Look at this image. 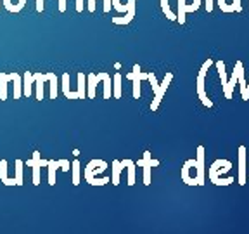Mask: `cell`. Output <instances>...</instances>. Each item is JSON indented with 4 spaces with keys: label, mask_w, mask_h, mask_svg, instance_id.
<instances>
[{
    "label": "cell",
    "mask_w": 249,
    "mask_h": 234,
    "mask_svg": "<svg viewBox=\"0 0 249 234\" xmlns=\"http://www.w3.org/2000/svg\"><path fill=\"white\" fill-rule=\"evenodd\" d=\"M161 9H163L164 16H166L170 21H175L177 20V16L173 14V11L170 9V2H168V0H161Z\"/></svg>",
    "instance_id": "4316f807"
},
{
    "label": "cell",
    "mask_w": 249,
    "mask_h": 234,
    "mask_svg": "<svg viewBox=\"0 0 249 234\" xmlns=\"http://www.w3.org/2000/svg\"><path fill=\"white\" fill-rule=\"evenodd\" d=\"M135 167L144 168V184L145 186H151V168L160 167V160H154L152 155H151V151H144V158L137 161Z\"/></svg>",
    "instance_id": "3957f363"
},
{
    "label": "cell",
    "mask_w": 249,
    "mask_h": 234,
    "mask_svg": "<svg viewBox=\"0 0 249 234\" xmlns=\"http://www.w3.org/2000/svg\"><path fill=\"white\" fill-rule=\"evenodd\" d=\"M76 11L83 12V0H76Z\"/></svg>",
    "instance_id": "d590c367"
},
{
    "label": "cell",
    "mask_w": 249,
    "mask_h": 234,
    "mask_svg": "<svg viewBox=\"0 0 249 234\" xmlns=\"http://www.w3.org/2000/svg\"><path fill=\"white\" fill-rule=\"evenodd\" d=\"M246 96H248V101H249V83H248V87H246Z\"/></svg>",
    "instance_id": "74e56055"
},
{
    "label": "cell",
    "mask_w": 249,
    "mask_h": 234,
    "mask_svg": "<svg viewBox=\"0 0 249 234\" xmlns=\"http://www.w3.org/2000/svg\"><path fill=\"white\" fill-rule=\"evenodd\" d=\"M106 168H107V163H106V161L92 160L85 167V170H83V177H85L87 182L92 184V186H104V184L111 182V179H107V177H104V179H95V177H93V174H95V170H97V172H104Z\"/></svg>",
    "instance_id": "7a4b0ae2"
},
{
    "label": "cell",
    "mask_w": 249,
    "mask_h": 234,
    "mask_svg": "<svg viewBox=\"0 0 249 234\" xmlns=\"http://www.w3.org/2000/svg\"><path fill=\"white\" fill-rule=\"evenodd\" d=\"M235 71H237V83L241 85V94H242V101H248V96H246V78H244V66H242V62L237 61L235 62Z\"/></svg>",
    "instance_id": "4fadbf2b"
},
{
    "label": "cell",
    "mask_w": 249,
    "mask_h": 234,
    "mask_svg": "<svg viewBox=\"0 0 249 234\" xmlns=\"http://www.w3.org/2000/svg\"><path fill=\"white\" fill-rule=\"evenodd\" d=\"M201 7V0H178V14L177 20L180 24L185 23V14L187 12H194Z\"/></svg>",
    "instance_id": "277c9868"
},
{
    "label": "cell",
    "mask_w": 249,
    "mask_h": 234,
    "mask_svg": "<svg viewBox=\"0 0 249 234\" xmlns=\"http://www.w3.org/2000/svg\"><path fill=\"white\" fill-rule=\"evenodd\" d=\"M0 180L5 186H16V179H9L7 177V161L5 160H0Z\"/></svg>",
    "instance_id": "5bb4252c"
},
{
    "label": "cell",
    "mask_w": 249,
    "mask_h": 234,
    "mask_svg": "<svg viewBox=\"0 0 249 234\" xmlns=\"http://www.w3.org/2000/svg\"><path fill=\"white\" fill-rule=\"evenodd\" d=\"M111 5H113V0H104V12L106 14L111 11Z\"/></svg>",
    "instance_id": "1f68e13d"
},
{
    "label": "cell",
    "mask_w": 249,
    "mask_h": 234,
    "mask_svg": "<svg viewBox=\"0 0 249 234\" xmlns=\"http://www.w3.org/2000/svg\"><path fill=\"white\" fill-rule=\"evenodd\" d=\"M230 168H232V163H230L229 160H216L210 167V170H208V177H210L211 182L216 184V186H230V184L233 182V177H227V179H220V177H218L220 174L229 172Z\"/></svg>",
    "instance_id": "6da1fadb"
},
{
    "label": "cell",
    "mask_w": 249,
    "mask_h": 234,
    "mask_svg": "<svg viewBox=\"0 0 249 234\" xmlns=\"http://www.w3.org/2000/svg\"><path fill=\"white\" fill-rule=\"evenodd\" d=\"M51 77H52V71L45 75H42V73L33 75V82H35V85H36V101H42L43 99V83L49 82Z\"/></svg>",
    "instance_id": "8fae6325"
},
{
    "label": "cell",
    "mask_w": 249,
    "mask_h": 234,
    "mask_svg": "<svg viewBox=\"0 0 249 234\" xmlns=\"http://www.w3.org/2000/svg\"><path fill=\"white\" fill-rule=\"evenodd\" d=\"M51 99H57V77L52 73L51 77Z\"/></svg>",
    "instance_id": "4dcf8cb0"
},
{
    "label": "cell",
    "mask_w": 249,
    "mask_h": 234,
    "mask_svg": "<svg viewBox=\"0 0 249 234\" xmlns=\"http://www.w3.org/2000/svg\"><path fill=\"white\" fill-rule=\"evenodd\" d=\"M71 167H73V186H78L80 184V161L74 160Z\"/></svg>",
    "instance_id": "f546056e"
},
{
    "label": "cell",
    "mask_w": 249,
    "mask_h": 234,
    "mask_svg": "<svg viewBox=\"0 0 249 234\" xmlns=\"http://www.w3.org/2000/svg\"><path fill=\"white\" fill-rule=\"evenodd\" d=\"M31 83H33V73H31V71H24L23 87H24V96H26V98L31 96Z\"/></svg>",
    "instance_id": "7402d4cb"
},
{
    "label": "cell",
    "mask_w": 249,
    "mask_h": 234,
    "mask_svg": "<svg viewBox=\"0 0 249 234\" xmlns=\"http://www.w3.org/2000/svg\"><path fill=\"white\" fill-rule=\"evenodd\" d=\"M89 12H95V0H89Z\"/></svg>",
    "instance_id": "836d02e7"
},
{
    "label": "cell",
    "mask_w": 249,
    "mask_h": 234,
    "mask_svg": "<svg viewBox=\"0 0 249 234\" xmlns=\"http://www.w3.org/2000/svg\"><path fill=\"white\" fill-rule=\"evenodd\" d=\"M196 179H197V186H202L206 180V172H204V148L199 146L197 148V158H196Z\"/></svg>",
    "instance_id": "9c48e42d"
},
{
    "label": "cell",
    "mask_w": 249,
    "mask_h": 234,
    "mask_svg": "<svg viewBox=\"0 0 249 234\" xmlns=\"http://www.w3.org/2000/svg\"><path fill=\"white\" fill-rule=\"evenodd\" d=\"M171 80H173V73H166L163 83H160V85H158V89L154 90V99H152V102H151L152 111H156V109L160 108V102L163 101V96H164V92L168 90V87H170Z\"/></svg>",
    "instance_id": "5b68a950"
},
{
    "label": "cell",
    "mask_w": 249,
    "mask_h": 234,
    "mask_svg": "<svg viewBox=\"0 0 249 234\" xmlns=\"http://www.w3.org/2000/svg\"><path fill=\"white\" fill-rule=\"evenodd\" d=\"M126 78L133 82V98L140 99V82H142V80H147V73L140 71V66L135 64V66H133V71L126 75Z\"/></svg>",
    "instance_id": "ba28073f"
},
{
    "label": "cell",
    "mask_w": 249,
    "mask_h": 234,
    "mask_svg": "<svg viewBox=\"0 0 249 234\" xmlns=\"http://www.w3.org/2000/svg\"><path fill=\"white\" fill-rule=\"evenodd\" d=\"M28 167H33V184L38 186L40 184V168L47 167L49 165V160H42L40 156V151H33V158L26 161Z\"/></svg>",
    "instance_id": "8992f818"
},
{
    "label": "cell",
    "mask_w": 249,
    "mask_h": 234,
    "mask_svg": "<svg viewBox=\"0 0 249 234\" xmlns=\"http://www.w3.org/2000/svg\"><path fill=\"white\" fill-rule=\"evenodd\" d=\"M23 161L16 160V186H23Z\"/></svg>",
    "instance_id": "d4e9b609"
},
{
    "label": "cell",
    "mask_w": 249,
    "mask_h": 234,
    "mask_svg": "<svg viewBox=\"0 0 249 234\" xmlns=\"http://www.w3.org/2000/svg\"><path fill=\"white\" fill-rule=\"evenodd\" d=\"M11 82V77L5 73H0V101L7 99V83Z\"/></svg>",
    "instance_id": "e0dca14e"
},
{
    "label": "cell",
    "mask_w": 249,
    "mask_h": 234,
    "mask_svg": "<svg viewBox=\"0 0 249 234\" xmlns=\"http://www.w3.org/2000/svg\"><path fill=\"white\" fill-rule=\"evenodd\" d=\"M62 92L68 99H78V92H71L70 90V75H62Z\"/></svg>",
    "instance_id": "2e32d148"
},
{
    "label": "cell",
    "mask_w": 249,
    "mask_h": 234,
    "mask_svg": "<svg viewBox=\"0 0 249 234\" xmlns=\"http://www.w3.org/2000/svg\"><path fill=\"white\" fill-rule=\"evenodd\" d=\"M121 165H123V168L128 170V186H133V184H135V161L123 160Z\"/></svg>",
    "instance_id": "9a60e30c"
},
{
    "label": "cell",
    "mask_w": 249,
    "mask_h": 234,
    "mask_svg": "<svg viewBox=\"0 0 249 234\" xmlns=\"http://www.w3.org/2000/svg\"><path fill=\"white\" fill-rule=\"evenodd\" d=\"M43 7H45V4H43V0H36V11L42 12Z\"/></svg>",
    "instance_id": "d6a6232c"
},
{
    "label": "cell",
    "mask_w": 249,
    "mask_h": 234,
    "mask_svg": "<svg viewBox=\"0 0 249 234\" xmlns=\"http://www.w3.org/2000/svg\"><path fill=\"white\" fill-rule=\"evenodd\" d=\"M121 170H123V165H121V161L114 160L113 161V177H111V180H113L114 186H118L120 184V174Z\"/></svg>",
    "instance_id": "44dd1931"
},
{
    "label": "cell",
    "mask_w": 249,
    "mask_h": 234,
    "mask_svg": "<svg viewBox=\"0 0 249 234\" xmlns=\"http://www.w3.org/2000/svg\"><path fill=\"white\" fill-rule=\"evenodd\" d=\"M87 98V77L83 73H78V99Z\"/></svg>",
    "instance_id": "ac0fdd59"
},
{
    "label": "cell",
    "mask_w": 249,
    "mask_h": 234,
    "mask_svg": "<svg viewBox=\"0 0 249 234\" xmlns=\"http://www.w3.org/2000/svg\"><path fill=\"white\" fill-rule=\"evenodd\" d=\"M59 161H61V167H62V170H70V163H68V161L66 160H59Z\"/></svg>",
    "instance_id": "e575fe53"
},
{
    "label": "cell",
    "mask_w": 249,
    "mask_h": 234,
    "mask_svg": "<svg viewBox=\"0 0 249 234\" xmlns=\"http://www.w3.org/2000/svg\"><path fill=\"white\" fill-rule=\"evenodd\" d=\"M11 80L14 82V99H19L21 96V77L18 73H9Z\"/></svg>",
    "instance_id": "603a6c76"
},
{
    "label": "cell",
    "mask_w": 249,
    "mask_h": 234,
    "mask_svg": "<svg viewBox=\"0 0 249 234\" xmlns=\"http://www.w3.org/2000/svg\"><path fill=\"white\" fill-rule=\"evenodd\" d=\"M133 16H135V9H130V11L126 12V16H123V18H113V23L114 24H128L130 21L133 20Z\"/></svg>",
    "instance_id": "cb8c5ba5"
},
{
    "label": "cell",
    "mask_w": 249,
    "mask_h": 234,
    "mask_svg": "<svg viewBox=\"0 0 249 234\" xmlns=\"http://www.w3.org/2000/svg\"><path fill=\"white\" fill-rule=\"evenodd\" d=\"M59 167H61V161L49 160L47 168H49V184H51V186H55V170H57Z\"/></svg>",
    "instance_id": "d6986e66"
},
{
    "label": "cell",
    "mask_w": 249,
    "mask_h": 234,
    "mask_svg": "<svg viewBox=\"0 0 249 234\" xmlns=\"http://www.w3.org/2000/svg\"><path fill=\"white\" fill-rule=\"evenodd\" d=\"M102 82H104V99H111V77L104 71V77H102Z\"/></svg>",
    "instance_id": "83f0119b"
},
{
    "label": "cell",
    "mask_w": 249,
    "mask_h": 234,
    "mask_svg": "<svg viewBox=\"0 0 249 234\" xmlns=\"http://www.w3.org/2000/svg\"><path fill=\"white\" fill-rule=\"evenodd\" d=\"M216 68H218V73H220V80H222V89H225L227 85V71H225V62L223 61H216Z\"/></svg>",
    "instance_id": "484cf974"
},
{
    "label": "cell",
    "mask_w": 249,
    "mask_h": 234,
    "mask_svg": "<svg viewBox=\"0 0 249 234\" xmlns=\"http://www.w3.org/2000/svg\"><path fill=\"white\" fill-rule=\"evenodd\" d=\"M206 11L208 12L213 11V0H206Z\"/></svg>",
    "instance_id": "8d00e7d4"
},
{
    "label": "cell",
    "mask_w": 249,
    "mask_h": 234,
    "mask_svg": "<svg viewBox=\"0 0 249 234\" xmlns=\"http://www.w3.org/2000/svg\"><path fill=\"white\" fill-rule=\"evenodd\" d=\"M218 7L222 12H242V0H218Z\"/></svg>",
    "instance_id": "30bf717a"
},
{
    "label": "cell",
    "mask_w": 249,
    "mask_h": 234,
    "mask_svg": "<svg viewBox=\"0 0 249 234\" xmlns=\"http://www.w3.org/2000/svg\"><path fill=\"white\" fill-rule=\"evenodd\" d=\"M113 98L120 99L121 98V75H114V90H113Z\"/></svg>",
    "instance_id": "f1b7e54d"
},
{
    "label": "cell",
    "mask_w": 249,
    "mask_h": 234,
    "mask_svg": "<svg viewBox=\"0 0 249 234\" xmlns=\"http://www.w3.org/2000/svg\"><path fill=\"white\" fill-rule=\"evenodd\" d=\"M87 82H89V85H87V98L93 99V98H95V85H97L95 73H90L89 77H87Z\"/></svg>",
    "instance_id": "ffe728a7"
},
{
    "label": "cell",
    "mask_w": 249,
    "mask_h": 234,
    "mask_svg": "<svg viewBox=\"0 0 249 234\" xmlns=\"http://www.w3.org/2000/svg\"><path fill=\"white\" fill-rule=\"evenodd\" d=\"M248 149L246 146H239V177H237V182L239 186H244L248 182Z\"/></svg>",
    "instance_id": "52a82bcc"
},
{
    "label": "cell",
    "mask_w": 249,
    "mask_h": 234,
    "mask_svg": "<svg viewBox=\"0 0 249 234\" xmlns=\"http://www.w3.org/2000/svg\"><path fill=\"white\" fill-rule=\"evenodd\" d=\"M204 78L206 77L197 75V96H199V99H201L202 104L208 106V108H213V101L208 98V94H206V82H204Z\"/></svg>",
    "instance_id": "7c38bea8"
}]
</instances>
